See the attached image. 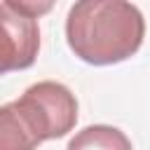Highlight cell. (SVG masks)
Listing matches in <instances>:
<instances>
[{
	"label": "cell",
	"instance_id": "obj_2",
	"mask_svg": "<svg viewBox=\"0 0 150 150\" xmlns=\"http://www.w3.org/2000/svg\"><path fill=\"white\" fill-rule=\"evenodd\" d=\"M75 124V94L54 80L35 82L19 98L0 108V150H35L45 141L63 138Z\"/></svg>",
	"mask_w": 150,
	"mask_h": 150
},
{
	"label": "cell",
	"instance_id": "obj_4",
	"mask_svg": "<svg viewBox=\"0 0 150 150\" xmlns=\"http://www.w3.org/2000/svg\"><path fill=\"white\" fill-rule=\"evenodd\" d=\"M66 150H134V145L129 136L117 127L89 124L68 141Z\"/></svg>",
	"mask_w": 150,
	"mask_h": 150
},
{
	"label": "cell",
	"instance_id": "obj_1",
	"mask_svg": "<svg viewBox=\"0 0 150 150\" xmlns=\"http://www.w3.org/2000/svg\"><path fill=\"white\" fill-rule=\"evenodd\" d=\"M143 38V12L124 0H80L66 16L68 47L89 66H115L131 59Z\"/></svg>",
	"mask_w": 150,
	"mask_h": 150
},
{
	"label": "cell",
	"instance_id": "obj_3",
	"mask_svg": "<svg viewBox=\"0 0 150 150\" xmlns=\"http://www.w3.org/2000/svg\"><path fill=\"white\" fill-rule=\"evenodd\" d=\"M52 2L30 0H2V73L30 68L40 49V26L38 16L49 12Z\"/></svg>",
	"mask_w": 150,
	"mask_h": 150
}]
</instances>
